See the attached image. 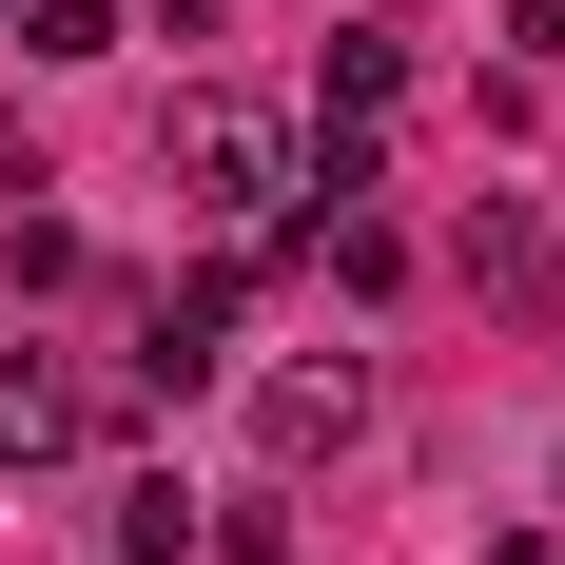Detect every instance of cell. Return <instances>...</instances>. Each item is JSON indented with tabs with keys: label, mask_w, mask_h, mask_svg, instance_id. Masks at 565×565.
Returning a JSON list of instances; mask_svg holds the SVG:
<instances>
[{
	"label": "cell",
	"mask_w": 565,
	"mask_h": 565,
	"mask_svg": "<svg viewBox=\"0 0 565 565\" xmlns=\"http://www.w3.org/2000/svg\"><path fill=\"white\" fill-rule=\"evenodd\" d=\"M175 175H195V215H292V117L274 98H175Z\"/></svg>",
	"instance_id": "6da1fadb"
},
{
	"label": "cell",
	"mask_w": 565,
	"mask_h": 565,
	"mask_svg": "<svg viewBox=\"0 0 565 565\" xmlns=\"http://www.w3.org/2000/svg\"><path fill=\"white\" fill-rule=\"evenodd\" d=\"M78 449H98V391L58 351H0V468H78Z\"/></svg>",
	"instance_id": "7a4b0ae2"
},
{
	"label": "cell",
	"mask_w": 565,
	"mask_h": 565,
	"mask_svg": "<svg viewBox=\"0 0 565 565\" xmlns=\"http://www.w3.org/2000/svg\"><path fill=\"white\" fill-rule=\"evenodd\" d=\"M215 371H234V274H175L137 312V391H215Z\"/></svg>",
	"instance_id": "3957f363"
},
{
	"label": "cell",
	"mask_w": 565,
	"mask_h": 565,
	"mask_svg": "<svg viewBox=\"0 0 565 565\" xmlns=\"http://www.w3.org/2000/svg\"><path fill=\"white\" fill-rule=\"evenodd\" d=\"M351 429H371V371H351V351H332V371H274V391H254V449H274V468H332Z\"/></svg>",
	"instance_id": "277c9868"
},
{
	"label": "cell",
	"mask_w": 565,
	"mask_h": 565,
	"mask_svg": "<svg viewBox=\"0 0 565 565\" xmlns=\"http://www.w3.org/2000/svg\"><path fill=\"white\" fill-rule=\"evenodd\" d=\"M468 292H488V312H546V215H526V195H488V215H468Z\"/></svg>",
	"instance_id": "5b68a950"
},
{
	"label": "cell",
	"mask_w": 565,
	"mask_h": 565,
	"mask_svg": "<svg viewBox=\"0 0 565 565\" xmlns=\"http://www.w3.org/2000/svg\"><path fill=\"white\" fill-rule=\"evenodd\" d=\"M175 546H195V488L137 468V488H117V565H175Z\"/></svg>",
	"instance_id": "8992f818"
},
{
	"label": "cell",
	"mask_w": 565,
	"mask_h": 565,
	"mask_svg": "<svg viewBox=\"0 0 565 565\" xmlns=\"http://www.w3.org/2000/svg\"><path fill=\"white\" fill-rule=\"evenodd\" d=\"M195 546H215V565H292V508H274V488H234V508H195Z\"/></svg>",
	"instance_id": "52a82bcc"
},
{
	"label": "cell",
	"mask_w": 565,
	"mask_h": 565,
	"mask_svg": "<svg viewBox=\"0 0 565 565\" xmlns=\"http://www.w3.org/2000/svg\"><path fill=\"white\" fill-rule=\"evenodd\" d=\"M20 58H117V0H40V20H20Z\"/></svg>",
	"instance_id": "ba28073f"
},
{
	"label": "cell",
	"mask_w": 565,
	"mask_h": 565,
	"mask_svg": "<svg viewBox=\"0 0 565 565\" xmlns=\"http://www.w3.org/2000/svg\"><path fill=\"white\" fill-rule=\"evenodd\" d=\"M508 40H526V58H565V0H508Z\"/></svg>",
	"instance_id": "9c48e42d"
},
{
	"label": "cell",
	"mask_w": 565,
	"mask_h": 565,
	"mask_svg": "<svg viewBox=\"0 0 565 565\" xmlns=\"http://www.w3.org/2000/svg\"><path fill=\"white\" fill-rule=\"evenodd\" d=\"M0 20H20V0H0Z\"/></svg>",
	"instance_id": "30bf717a"
}]
</instances>
